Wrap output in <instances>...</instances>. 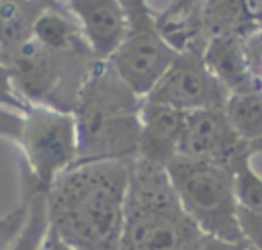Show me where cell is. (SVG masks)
<instances>
[{
	"mask_svg": "<svg viewBox=\"0 0 262 250\" xmlns=\"http://www.w3.org/2000/svg\"><path fill=\"white\" fill-rule=\"evenodd\" d=\"M129 162L74 164L45 193L49 227L74 250H119Z\"/></svg>",
	"mask_w": 262,
	"mask_h": 250,
	"instance_id": "1",
	"label": "cell"
},
{
	"mask_svg": "<svg viewBox=\"0 0 262 250\" xmlns=\"http://www.w3.org/2000/svg\"><path fill=\"white\" fill-rule=\"evenodd\" d=\"M141 100L113 72L108 61H94L76 100L78 160L131 162L139 156Z\"/></svg>",
	"mask_w": 262,
	"mask_h": 250,
	"instance_id": "2",
	"label": "cell"
},
{
	"mask_svg": "<svg viewBox=\"0 0 262 250\" xmlns=\"http://www.w3.org/2000/svg\"><path fill=\"white\" fill-rule=\"evenodd\" d=\"M205 234L178 201L166 166L129 162L125 223L119 250H201Z\"/></svg>",
	"mask_w": 262,
	"mask_h": 250,
	"instance_id": "3",
	"label": "cell"
},
{
	"mask_svg": "<svg viewBox=\"0 0 262 250\" xmlns=\"http://www.w3.org/2000/svg\"><path fill=\"white\" fill-rule=\"evenodd\" d=\"M10 82L29 105L74 113L80 88L96 61L90 47L53 51L35 39L0 53Z\"/></svg>",
	"mask_w": 262,
	"mask_h": 250,
	"instance_id": "4",
	"label": "cell"
},
{
	"mask_svg": "<svg viewBox=\"0 0 262 250\" xmlns=\"http://www.w3.org/2000/svg\"><path fill=\"white\" fill-rule=\"evenodd\" d=\"M180 205L205 236L244 240L239 230V205L229 168L176 156L166 166Z\"/></svg>",
	"mask_w": 262,
	"mask_h": 250,
	"instance_id": "5",
	"label": "cell"
},
{
	"mask_svg": "<svg viewBox=\"0 0 262 250\" xmlns=\"http://www.w3.org/2000/svg\"><path fill=\"white\" fill-rule=\"evenodd\" d=\"M16 141L29 166L27 195H45L53 180L78 160V127L74 113L31 105Z\"/></svg>",
	"mask_w": 262,
	"mask_h": 250,
	"instance_id": "6",
	"label": "cell"
},
{
	"mask_svg": "<svg viewBox=\"0 0 262 250\" xmlns=\"http://www.w3.org/2000/svg\"><path fill=\"white\" fill-rule=\"evenodd\" d=\"M127 20V35L106 61L133 94L145 98L168 72L178 51L158 33L149 12Z\"/></svg>",
	"mask_w": 262,
	"mask_h": 250,
	"instance_id": "7",
	"label": "cell"
},
{
	"mask_svg": "<svg viewBox=\"0 0 262 250\" xmlns=\"http://www.w3.org/2000/svg\"><path fill=\"white\" fill-rule=\"evenodd\" d=\"M227 98L229 92L205 64L203 47L180 51L156 88L145 96V100L166 105L182 113L223 109Z\"/></svg>",
	"mask_w": 262,
	"mask_h": 250,
	"instance_id": "8",
	"label": "cell"
},
{
	"mask_svg": "<svg viewBox=\"0 0 262 250\" xmlns=\"http://www.w3.org/2000/svg\"><path fill=\"white\" fill-rule=\"evenodd\" d=\"M248 152H252V145L235 133L223 109H201L184 113V127L178 150L180 156L219 164L231 170L235 160Z\"/></svg>",
	"mask_w": 262,
	"mask_h": 250,
	"instance_id": "9",
	"label": "cell"
},
{
	"mask_svg": "<svg viewBox=\"0 0 262 250\" xmlns=\"http://www.w3.org/2000/svg\"><path fill=\"white\" fill-rule=\"evenodd\" d=\"M94 55L106 61L127 35L129 20L121 0H61Z\"/></svg>",
	"mask_w": 262,
	"mask_h": 250,
	"instance_id": "10",
	"label": "cell"
},
{
	"mask_svg": "<svg viewBox=\"0 0 262 250\" xmlns=\"http://www.w3.org/2000/svg\"><path fill=\"white\" fill-rule=\"evenodd\" d=\"M139 158L160 166H168V162L176 158L180 150L184 113L143 98L139 107Z\"/></svg>",
	"mask_w": 262,
	"mask_h": 250,
	"instance_id": "11",
	"label": "cell"
},
{
	"mask_svg": "<svg viewBox=\"0 0 262 250\" xmlns=\"http://www.w3.org/2000/svg\"><path fill=\"white\" fill-rule=\"evenodd\" d=\"M205 64L229 94L260 90L244 49V35H223L207 41L203 49Z\"/></svg>",
	"mask_w": 262,
	"mask_h": 250,
	"instance_id": "12",
	"label": "cell"
},
{
	"mask_svg": "<svg viewBox=\"0 0 262 250\" xmlns=\"http://www.w3.org/2000/svg\"><path fill=\"white\" fill-rule=\"evenodd\" d=\"M45 8L39 0H0V53L31 41L35 20Z\"/></svg>",
	"mask_w": 262,
	"mask_h": 250,
	"instance_id": "13",
	"label": "cell"
},
{
	"mask_svg": "<svg viewBox=\"0 0 262 250\" xmlns=\"http://www.w3.org/2000/svg\"><path fill=\"white\" fill-rule=\"evenodd\" d=\"M33 39L53 51L88 47L80 31V25L74 20V16L68 10H55V8H45L39 14V18L35 20Z\"/></svg>",
	"mask_w": 262,
	"mask_h": 250,
	"instance_id": "14",
	"label": "cell"
},
{
	"mask_svg": "<svg viewBox=\"0 0 262 250\" xmlns=\"http://www.w3.org/2000/svg\"><path fill=\"white\" fill-rule=\"evenodd\" d=\"M223 111L244 141L252 145L262 139V90L229 94Z\"/></svg>",
	"mask_w": 262,
	"mask_h": 250,
	"instance_id": "15",
	"label": "cell"
},
{
	"mask_svg": "<svg viewBox=\"0 0 262 250\" xmlns=\"http://www.w3.org/2000/svg\"><path fill=\"white\" fill-rule=\"evenodd\" d=\"M25 201H27V219L18 230V234L10 242H6L0 250H39L49 227L45 195L43 193L27 195Z\"/></svg>",
	"mask_w": 262,
	"mask_h": 250,
	"instance_id": "16",
	"label": "cell"
},
{
	"mask_svg": "<svg viewBox=\"0 0 262 250\" xmlns=\"http://www.w3.org/2000/svg\"><path fill=\"white\" fill-rule=\"evenodd\" d=\"M252 152L244 154L231 166L233 189L239 209L262 213V176L252 166Z\"/></svg>",
	"mask_w": 262,
	"mask_h": 250,
	"instance_id": "17",
	"label": "cell"
},
{
	"mask_svg": "<svg viewBox=\"0 0 262 250\" xmlns=\"http://www.w3.org/2000/svg\"><path fill=\"white\" fill-rule=\"evenodd\" d=\"M0 107L18 111V113H23V115H25L27 109L31 107V105L25 102V100L18 96V92L14 90V86H12V82H10V76H8V70H6V66L2 64V59H0Z\"/></svg>",
	"mask_w": 262,
	"mask_h": 250,
	"instance_id": "18",
	"label": "cell"
},
{
	"mask_svg": "<svg viewBox=\"0 0 262 250\" xmlns=\"http://www.w3.org/2000/svg\"><path fill=\"white\" fill-rule=\"evenodd\" d=\"M237 217H239V230H242L244 238L256 250H262V213L239 209Z\"/></svg>",
	"mask_w": 262,
	"mask_h": 250,
	"instance_id": "19",
	"label": "cell"
},
{
	"mask_svg": "<svg viewBox=\"0 0 262 250\" xmlns=\"http://www.w3.org/2000/svg\"><path fill=\"white\" fill-rule=\"evenodd\" d=\"M25 219H27V201L20 207H16L14 211H10L8 215L0 217V242L14 238L18 234V230L23 227Z\"/></svg>",
	"mask_w": 262,
	"mask_h": 250,
	"instance_id": "20",
	"label": "cell"
},
{
	"mask_svg": "<svg viewBox=\"0 0 262 250\" xmlns=\"http://www.w3.org/2000/svg\"><path fill=\"white\" fill-rule=\"evenodd\" d=\"M23 121H25L23 113L0 107V135L2 137H10L16 141L20 135V129H23Z\"/></svg>",
	"mask_w": 262,
	"mask_h": 250,
	"instance_id": "21",
	"label": "cell"
},
{
	"mask_svg": "<svg viewBox=\"0 0 262 250\" xmlns=\"http://www.w3.org/2000/svg\"><path fill=\"white\" fill-rule=\"evenodd\" d=\"M203 0H172V4L158 16H164V18H184V16H190L199 10Z\"/></svg>",
	"mask_w": 262,
	"mask_h": 250,
	"instance_id": "22",
	"label": "cell"
},
{
	"mask_svg": "<svg viewBox=\"0 0 262 250\" xmlns=\"http://www.w3.org/2000/svg\"><path fill=\"white\" fill-rule=\"evenodd\" d=\"M201 250H256V248L246 238L244 240H237V242H231V240H221V238L205 236Z\"/></svg>",
	"mask_w": 262,
	"mask_h": 250,
	"instance_id": "23",
	"label": "cell"
},
{
	"mask_svg": "<svg viewBox=\"0 0 262 250\" xmlns=\"http://www.w3.org/2000/svg\"><path fill=\"white\" fill-rule=\"evenodd\" d=\"M242 8L250 29H262V0H242Z\"/></svg>",
	"mask_w": 262,
	"mask_h": 250,
	"instance_id": "24",
	"label": "cell"
},
{
	"mask_svg": "<svg viewBox=\"0 0 262 250\" xmlns=\"http://www.w3.org/2000/svg\"><path fill=\"white\" fill-rule=\"evenodd\" d=\"M39 250H74V248H72L55 230L47 227V234H45V238H43Z\"/></svg>",
	"mask_w": 262,
	"mask_h": 250,
	"instance_id": "25",
	"label": "cell"
},
{
	"mask_svg": "<svg viewBox=\"0 0 262 250\" xmlns=\"http://www.w3.org/2000/svg\"><path fill=\"white\" fill-rule=\"evenodd\" d=\"M252 152H254V154H262V139L256 141V143H252Z\"/></svg>",
	"mask_w": 262,
	"mask_h": 250,
	"instance_id": "26",
	"label": "cell"
},
{
	"mask_svg": "<svg viewBox=\"0 0 262 250\" xmlns=\"http://www.w3.org/2000/svg\"><path fill=\"white\" fill-rule=\"evenodd\" d=\"M10 240H12V238H10ZM10 240H4V242H0V248H2V246H4L6 242H10Z\"/></svg>",
	"mask_w": 262,
	"mask_h": 250,
	"instance_id": "27",
	"label": "cell"
}]
</instances>
